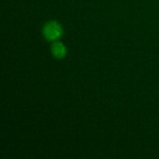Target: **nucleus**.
Segmentation results:
<instances>
[{"label":"nucleus","instance_id":"nucleus-1","mask_svg":"<svg viewBox=\"0 0 159 159\" xmlns=\"http://www.w3.org/2000/svg\"><path fill=\"white\" fill-rule=\"evenodd\" d=\"M44 34L47 39L48 40H55L59 38L61 34V26L55 22V21H50L48 24L45 25L44 28Z\"/></svg>","mask_w":159,"mask_h":159},{"label":"nucleus","instance_id":"nucleus-2","mask_svg":"<svg viewBox=\"0 0 159 159\" xmlns=\"http://www.w3.org/2000/svg\"><path fill=\"white\" fill-rule=\"evenodd\" d=\"M52 52H53V54H54L55 57H57V58H62V57H64L66 51H65L64 46L61 43L57 42L52 47Z\"/></svg>","mask_w":159,"mask_h":159}]
</instances>
